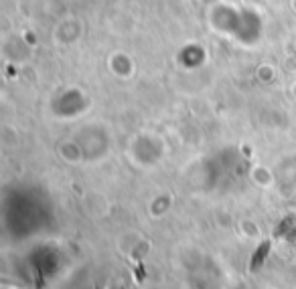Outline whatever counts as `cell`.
I'll list each match as a JSON object with an SVG mask.
<instances>
[{"label":"cell","mask_w":296,"mask_h":289,"mask_svg":"<svg viewBox=\"0 0 296 289\" xmlns=\"http://www.w3.org/2000/svg\"><path fill=\"white\" fill-rule=\"evenodd\" d=\"M270 239H266V241L262 243L256 251H253V255H251V261H249V271H258L260 267H262V263H264V259H266V255H268V251H270Z\"/></svg>","instance_id":"1"},{"label":"cell","mask_w":296,"mask_h":289,"mask_svg":"<svg viewBox=\"0 0 296 289\" xmlns=\"http://www.w3.org/2000/svg\"><path fill=\"white\" fill-rule=\"evenodd\" d=\"M290 223H292V219H284V223H282V225H280V227L274 231V237H280L282 233H286V231H288V227H290Z\"/></svg>","instance_id":"2"}]
</instances>
